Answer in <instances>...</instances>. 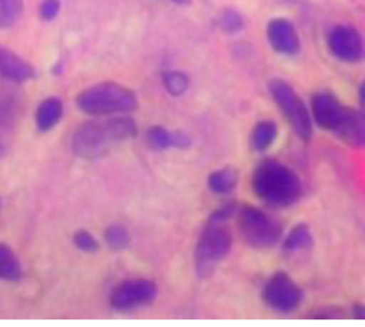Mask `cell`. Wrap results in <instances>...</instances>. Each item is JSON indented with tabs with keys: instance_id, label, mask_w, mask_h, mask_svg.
<instances>
[{
	"instance_id": "2",
	"label": "cell",
	"mask_w": 365,
	"mask_h": 327,
	"mask_svg": "<svg viewBox=\"0 0 365 327\" xmlns=\"http://www.w3.org/2000/svg\"><path fill=\"white\" fill-rule=\"evenodd\" d=\"M256 196L273 208H289L299 200L303 186L297 173L275 161L259 164L252 176Z\"/></svg>"
},
{
	"instance_id": "11",
	"label": "cell",
	"mask_w": 365,
	"mask_h": 327,
	"mask_svg": "<svg viewBox=\"0 0 365 327\" xmlns=\"http://www.w3.org/2000/svg\"><path fill=\"white\" fill-rule=\"evenodd\" d=\"M36 76V69L29 61L0 44V77L14 83H25Z\"/></svg>"
},
{
	"instance_id": "13",
	"label": "cell",
	"mask_w": 365,
	"mask_h": 327,
	"mask_svg": "<svg viewBox=\"0 0 365 327\" xmlns=\"http://www.w3.org/2000/svg\"><path fill=\"white\" fill-rule=\"evenodd\" d=\"M344 106L336 98L327 92L317 94L313 99V114L317 124L324 130L333 132Z\"/></svg>"
},
{
	"instance_id": "3",
	"label": "cell",
	"mask_w": 365,
	"mask_h": 327,
	"mask_svg": "<svg viewBox=\"0 0 365 327\" xmlns=\"http://www.w3.org/2000/svg\"><path fill=\"white\" fill-rule=\"evenodd\" d=\"M78 108L94 116L130 113L138 108L135 92L115 82H103L83 89L76 97Z\"/></svg>"
},
{
	"instance_id": "10",
	"label": "cell",
	"mask_w": 365,
	"mask_h": 327,
	"mask_svg": "<svg viewBox=\"0 0 365 327\" xmlns=\"http://www.w3.org/2000/svg\"><path fill=\"white\" fill-rule=\"evenodd\" d=\"M269 43L282 55L294 56L300 51V39L294 25L285 19H272L267 25Z\"/></svg>"
},
{
	"instance_id": "29",
	"label": "cell",
	"mask_w": 365,
	"mask_h": 327,
	"mask_svg": "<svg viewBox=\"0 0 365 327\" xmlns=\"http://www.w3.org/2000/svg\"><path fill=\"white\" fill-rule=\"evenodd\" d=\"M359 98H361V101L362 104H364V86L362 85L361 88V91H359Z\"/></svg>"
},
{
	"instance_id": "12",
	"label": "cell",
	"mask_w": 365,
	"mask_h": 327,
	"mask_svg": "<svg viewBox=\"0 0 365 327\" xmlns=\"http://www.w3.org/2000/svg\"><path fill=\"white\" fill-rule=\"evenodd\" d=\"M333 132L350 146L361 147L365 138L364 116L355 109L342 107Z\"/></svg>"
},
{
	"instance_id": "5",
	"label": "cell",
	"mask_w": 365,
	"mask_h": 327,
	"mask_svg": "<svg viewBox=\"0 0 365 327\" xmlns=\"http://www.w3.org/2000/svg\"><path fill=\"white\" fill-rule=\"evenodd\" d=\"M238 225L247 244L259 250L274 247L282 237L279 223L253 206L240 209Z\"/></svg>"
},
{
	"instance_id": "19",
	"label": "cell",
	"mask_w": 365,
	"mask_h": 327,
	"mask_svg": "<svg viewBox=\"0 0 365 327\" xmlns=\"http://www.w3.org/2000/svg\"><path fill=\"white\" fill-rule=\"evenodd\" d=\"M24 11L22 0H0V31L18 24Z\"/></svg>"
},
{
	"instance_id": "23",
	"label": "cell",
	"mask_w": 365,
	"mask_h": 327,
	"mask_svg": "<svg viewBox=\"0 0 365 327\" xmlns=\"http://www.w3.org/2000/svg\"><path fill=\"white\" fill-rule=\"evenodd\" d=\"M220 24H221L222 29L227 32L235 33L244 27V19L235 11L227 10L222 13L220 18Z\"/></svg>"
},
{
	"instance_id": "18",
	"label": "cell",
	"mask_w": 365,
	"mask_h": 327,
	"mask_svg": "<svg viewBox=\"0 0 365 327\" xmlns=\"http://www.w3.org/2000/svg\"><path fill=\"white\" fill-rule=\"evenodd\" d=\"M238 183V173L235 169L227 168L217 170L208 178V186L217 194H227L235 188Z\"/></svg>"
},
{
	"instance_id": "16",
	"label": "cell",
	"mask_w": 365,
	"mask_h": 327,
	"mask_svg": "<svg viewBox=\"0 0 365 327\" xmlns=\"http://www.w3.org/2000/svg\"><path fill=\"white\" fill-rule=\"evenodd\" d=\"M314 245L313 234L310 228L305 223L294 226L284 241L283 248L286 251H300L310 250Z\"/></svg>"
},
{
	"instance_id": "21",
	"label": "cell",
	"mask_w": 365,
	"mask_h": 327,
	"mask_svg": "<svg viewBox=\"0 0 365 327\" xmlns=\"http://www.w3.org/2000/svg\"><path fill=\"white\" fill-rule=\"evenodd\" d=\"M148 144L153 149L165 150L175 146V134L170 133L165 128L153 127L147 135Z\"/></svg>"
},
{
	"instance_id": "22",
	"label": "cell",
	"mask_w": 365,
	"mask_h": 327,
	"mask_svg": "<svg viewBox=\"0 0 365 327\" xmlns=\"http://www.w3.org/2000/svg\"><path fill=\"white\" fill-rule=\"evenodd\" d=\"M106 241L113 250H124L130 243L129 233L124 226L114 225L106 231Z\"/></svg>"
},
{
	"instance_id": "9",
	"label": "cell",
	"mask_w": 365,
	"mask_h": 327,
	"mask_svg": "<svg viewBox=\"0 0 365 327\" xmlns=\"http://www.w3.org/2000/svg\"><path fill=\"white\" fill-rule=\"evenodd\" d=\"M329 46L339 60L356 63L364 56V43L359 33L348 25H338L329 36Z\"/></svg>"
},
{
	"instance_id": "7",
	"label": "cell",
	"mask_w": 365,
	"mask_h": 327,
	"mask_svg": "<svg viewBox=\"0 0 365 327\" xmlns=\"http://www.w3.org/2000/svg\"><path fill=\"white\" fill-rule=\"evenodd\" d=\"M262 297L264 303L274 311L291 313L302 304L304 292L288 273L278 272L264 285Z\"/></svg>"
},
{
	"instance_id": "28",
	"label": "cell",
	"mask_w": 365,
	"mask_h": 327,
	"mask_svg": "<svg viewBox=\"0 0 365 327\" xmlns=\"http://www.w3.org/2000/svg\"><path fill=\"white\" fill-rule=\"evenodd\" d=\"M354 317L356 320H364V308L361 306H356L353 309Z\"/></svg>"
},
{
	"instance_id": "15",
	"label": "cell",
	"mask_w": 365,
	"mask_h": 327,
	"mask_svg": "<svg viewBox=\"0 0 365 327\" xmlns=\"http://www.w3.org/2000/svg\"><path fill=\"white\" fill-rule=\"evenodd\" d=\"M277 123L272 120H264L259 122L253 129L252 135V145L255 150L258 152H264L269 149L272 145L274 144L277 136Z\"/></svg>"
},
{
	"instance_id": "20",
	"label": "cell",
	"mask_w": 365,
	"mask_h": 327,
	"mask_svg": "<svg viewBox=\"0 0 365 327\" xmlns=\"http://www.w3.org/2000/svg\"><path fill=\"white\" fill-rule=\"evenodd\" d=\"M164 88L173 96H180L185 94L189 86V78L185 72L171 71L163 74Z\"/></svg>"
},
{
	"instance_id": "17",
	"label": "cell",
	"mask_w": 365,
	"mask_h": 327,
	"mask_svg": "<svg viewBox=\"0 0 365 327\" xmlns=\"http://www.w3.org/2000/svg\"><path fill=\"white\" fill-rule=\"evenodd\" d=\"M22 273L21 263L15 253L7 245H0V279L16 281Z\"/></svg>"
},
{
	"instance_id": "4",
	"label": "cell",
	"mask_w": 365,
	"mask_h": 327,
	"mask_svg": "<svg viewBox=\"0 0 365 327\" xmlns=\"http://www.w3.org/2000/svg\"><path fill=\"white\" fill-rule=\"evenodd\" d=\"M232 243V233L225 221L210 219L200 234L195 251L199 275L203 278L212 275L217 265L230 253Z\"/></svg>"
},
{
	"instance_id": "25",
	"label": "cell",
	"mask_w": 365,
	"mask_h": 327,
	"mask_svg": "<svg viewBox=\"0 0 365 327\" xmlns=\"http://www.w3.org/2000/svg\"><path fill=\"white\" fill-rule=\"evenodd\" d=\"M74 242L81 251L93 253L98 248V243L91 233L86 231H78L74 236Z\"/></svg>"
},
{
	"instance_id": "8",
	"label": "cell",
	"mask_w": 365,
	"mask_h": 327,
	"mask_svg": "<svg viewBox=\"0 0 365 327\" xmlns=\"http://www.w3.org/2000/svg\"><path fill=\"white\" fill-rule=\"evenodd\" d=\"M158 297V287L148 279H132L118 285L110 296V304L117 310H130L149 306Z\"/></svg>"
},
{
	"instance_id": "1",
	"label": "cell",
	"mask_w": 365,
	"mask_h": 327,
	"mask_svg": "<svg viewBox=\"0 0 365 327\" xmlns=\"http://www.w3.org/2000/svg\"><path fill=\"white\" fill-rule=\"evenodd\" d=\"M138 134L135 120L129 116H113L93 120L80 126L73 136L75 153L83 159H98L117 144Z\"/></svg>"
},
{
	"instance_id": "24",
	"label": "cell",
	"mask_w": 365,
	"mask_h": 327,
	"mask_svg": "<svg viewBox=\"0 0 365 327\" xmlns=\"http://www.w3.org/2000/svg\"><path fill=\"white\" fill-rule=\"evenodd\" d=\"M16 104L12 97L0 99V128L9 125L15 116Z\"/></svg>"
},
{
	"instance_id": "27",
	"label": "cell",
	"mask_w": 365,
	"mask_h": 327,
	"mask_svg": "<svg viewBox=\"0 0 365 327\" xmlns=\"http://www.w3.org/2000/svg\"><path fill=\"white\" fill-rule=\"evenodd\" d=\"M314 318H342L341 312L339 309H322L313 313Z\"/></svg>"
},
{
	"instance_id": "26",
	"label": "cell",
	"mask_w": 365,
	"mask_h": 327,
	"mask_svg": "<svg viewBox=\"0 0 365 327\" xmlns=\"http://www.w3.org/2000/svg\"><path fill=\"white\" fill-rule=\"evenodd\" d=\"M60 11V0H43L41 4L40 15L44 21H53V19L57 18Z\"/></svg>"
},
{
	"instance_id": "14",
	"label": "cell",
	"mask_w": 365,
	"mask_h": 327,
	"mask_svg": "<svg viewBox=\"0 0 365 327\" xmlns=\"http://www.w3.org/2000/svg\"><path fill=\"white\" fill-rule=\"evenodd\" d=\"M63 104L58 97H48L41 102L36 111V124L41 132H48L62 119Z\"/></svg>"
},
{
	"instance_id": "6",
	"label": "cell",
	"mask_w": 365,
	"mask_h": 327,
	"mask_svg": "<svg viewBox=\"0 0 365 327\" xmlns=\"http://www.w3.org/2000/svg\"><path fill=\"white\" fill-rule=\"evenodd\" d=\"M269 91L297 135L308 141L313 134V125L307 107L299 95L288 83L280 79L269 83Z\"/></svg>"
},
{
	"instance_id": "30",
	"label": "cell",
	"mask_w": 365,
	"mask_h": 327,
	"mask_svg": "<svg viewBox=\"0 0 365 327\" xmlns=\"http://www.w3.org/2000/svg\"><path fill=\"white\" fill-rule=\"evenodd\" d=\"M173 1H174L175 4H187L189 0H173Z\"/></svg>"
}]
</instances>
